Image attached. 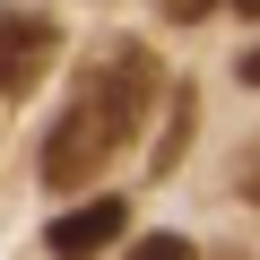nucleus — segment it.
Segmentation results:
<instances>
[{
  "instance_id": "obj_1",
  "label": "nucleus",
  "mask_w": 260,
  "mask_h": 260,
  "mask_svg": "<svg viewBox=\"0 0 260 260\" xmlns=\"http://www.w3.org/2000/svg\"><path fill=\"white\" fill-rule=\"evenodd\" d=\"M130 139L121 130V113L95 95V87H78L70 104H61V121L44 130V148H35V165H44V182L52 191H78V182H95L104 165H113V148Z\"/></svg>"
},
{
  "instance_id": "obj_2",
  "label": "nucleus",
  "mask_w": 260,
  "mask_h": 260,
  "mask_svg": "<svg viewBox=\"0 0 260 260\" xmlns=\"http://www.w3.org/2000/svg\"><path fill=\"white\" fill-rule=\"evenodd\" d=\"M78 87H95V95L121 113V130H130V139H139V121H148V113H156V95H165V78H156V61H148L139 44H130V52H104Z\"/></svg>"
},
{
  "instance_id": "obj_3",
  "label": "nucleus",
  "mask_w": 260,
  "mask_h": 260,
  "mask_svg": "<svg viewBox=\"0 0 260 260\" xmlns=\"http://www.w3.org/2000/svg\"><path fill=\"white\" fill-rule=\"evenodd\" d=\"M52 52H61V26H52V18H35V9H0V87H9V95H26V87L44 78Z\"/></svg>"
},
{
  "instance_id": "obj_4",
  "label": "nucleus",
  "mask_w": 260,
  "mask_h": 260,
  "mask_svg": "<svg viewBox=\"0 0 260 260\" xmlns=\"http://www.w3.org/2000/svg\"><path fill=\"white\" fill-rule=\"evenodd\" d=\"M121 225H130V208L121 200H87V208H70V217H52V260H95L104 243H121Z\"/></svg>"
},
{
  "instance_id": "obj_5",
  "label": "nucleus",
  "mask_w": 260,
  "mask_h": 260,
  "mask_svg": "<svg viewBox=\"0 0 260 260\" xmlns=\"http://www.w3.org/2000/svg\"><path fill=\"white\" fill-rule=\"evenodd\" d=\"M130 260H200V251H191L182 234H148V243H139V251H130Z\"/></svg>"
},
{
  "instance_id": "obj_6",
  "label": "nucleus",
  "mask_w": 260,
  "mask_h": 260,
  "mask_svg": "<svg viewBox=\"0 0 260 260\" xmlns=\"http://www.w3.org/2000/svg\"><path fill=\"white\" fill-rule=\"evenodd\" d=\"M156 9H165V18L182 26V18H208V9H217V0H156Z\"/></svg>"
},
{
  "instance_id": "obj_7",
  "label": "nucleus",
  "mask_w": 260,
  "mask_h": 260,
  "mask_svg": "<svg viewBox=\"0 0 260 260\" xmlns=\"http://www.w3.org/2000/svg\"><path fill=\"white\" fill-rule=\"evenodd\" d=\"M234 78H243V87H260V44H251V52L234 61Z\"/></svg>"
},
{
  "instance_id": "obj_8",
  "label": "nucleus",
  "mask_w": 260,
  "mask_h": 260,
  "mask_svg": "<svg viewBox=\"0 0 260 260\" xmlns=\"http://www.w3.org/2000/svg\"><path fill=\"white\" fill-rule=\"evenodd\" d=\"M243 200H260V156H243Z\"/></svg>"
},
{
  "instance_id": "obj_9",
  "label": "nucleus",
  "mask_w": 260,
  "mask_h": 260,
  "mask_svg": "<svg viewBox=\"0 0 260 260\" xmlns=\"http://www.w3.org/2000/svg\"><path fill=\"white\" fill-rule=\"evenodd\" d=\"M243 18H260V0H243Z\"/></svg>"
}]
</instances>
